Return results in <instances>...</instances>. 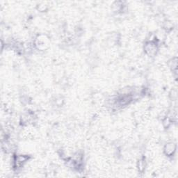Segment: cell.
Wrapping results in <instances>:
<instances>
[{"instance_id":"2","label":"cell","mask_w":178,"mask_h":178,"mask_svg":"<svg viewBox=\"0 0 178 178\" xmlns=\"http://www.w3.org/2000/svg\"><path fill=\"white\" fill-rule=\"evenodd\" d=\"M175 146L174 143H170L166 144V147H165V152H166V154L168 155H171L175 152Z\"/></svg>"},{"instance_id":"1","label":"cell","mask_w":178,"mask_h":178,"mask_svg":"<svg viewBox=\"0 0 178 178\" xmlns=\"http://www.w3.org/2000/svg\"><path fill=\"white\" fill-rule=\"evenodd\" d=\"M146 50L147 53L150 54V55H152V54H155L156 52H157V46L154 43H150L146 45Z\"/></svg>"}]
</instances>
